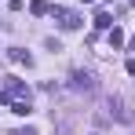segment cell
Segmentation results:
<instances>
[{"label":"cell","mask_w":135,"mask_h":135,"mask_svg":"<svg viewBox=\"0 0 135 135\" xmlns=\"http://www.w3.org/2000/svg\"><path fill=\"white\" fill-rule=\"evenodd\" d=\"M51 18L59 22V29H80V22H84L73 7H51Z\"/></svg>","instance_id":"cell-1"},{"label":"cell","mask_w":135,"mask_h":135,"mask_svg":"<svg viewBox=\"0 0 135 135\" xmlns=\"http://www.w3.org/2000/svg\"><path fill=\"white\" fill-rule=\"evenodd\" d=\"M73 88L77 91H95V77L84 73V69H77V73H73Z\"/></svg>","instance_id":"cell-2"},{"label":"cell","mask_w":135,"mask_h":135,"mask_svg":"<svg viewBox=\"0 0 135 135\" xmlns=\"http://www.w3.org/2000/svg\"><path fill=\"white\" fill-rule=\"evenodd\" d=\"M11 62H18V66H33V55H29V51H22V47H15V51H11Z\"/></svg>","instance_id":"cell-3"},{"label":"cell","mask_w":135,"mask_h":135,"mask_svg":"<svg viewBox=\"0 0 135 135\" xmlns=\"http://www.w3.org/2000/svg\"><path fill=\"white\" fill-rule=\"evenodd\" d=\"M29 11H33L37 18H44V15H51V4H47V0H33V4H29Z\"/></svg>","instance_id":"cell-4"},{"label":"cell","mask_w":135,"mask_h":135,"mask_svg":"<svg viewBox=\"0 0 135 135\" xmlns=\"http://www.w3.org/2000/svg\"><path fill=\"white\" fill-rule=\"evenodd\" d=\"M95 29H113V15L110 11H99L95 15Z\"/></svg>","instance_id":"cell-5"},{"label":"cell","mask_w":135,"mask_h":135,"mask_svg":"<svg viewBox=\"0 0 135 135\" xmlns=\"http://www.w3.org/2000/svg\"><path fill=\"white\" fill-rule=\"evenodd\" d=\"M106 37H110V47H113V51H117V47H124V33H120L117 26H113V29H106Z\"/></svg>","instance_id":"cell-6"},{"label":"cell","mask_w":135,"mask_h":135,"mask_svg":"<svg viewBox=\"0 0 135 135\" xmlns=\"http://www.w3.org/2000/svg\"><path fill=\"white\" fill-rule=\"evenodd\" d=\"M11 113H18V117H29V99H26V102H11Z\"/></svg>","instance_id":"cell-7"},{"label":"cell","mask_w":135,"mask_h":135,"mask_svg":"<svg viewBox=\"0 0 135 135\" xmlns=\"http://www.w3.org/2000/svg\"><path fill=\"white\" fill-rule=\"evenodd\" d=\"M11 135H37V128H29V124H26V128H18V132H11Z\"/></svg>","instance_id":"cell-8"},{"label":"cell","mask_w":135,"mask_h":135,"mask_svg":"<svg viewBox=\"0 0 135 135\" xmlns=\"http://www.w3.org/2000/svg\"><path fill=\"white\" fill-rule=\"evenodd\" d=\"M124 69H128V73H132V77H135V55H132V59H128V66H124Z\"/></svg>","instance_id":"cell-9"},{"label":"cell","mask_w":135,"mask_h":135,"mask_svg":"<svg viewBox=\"0 0 135 135\" xmlns=\"http://www.w3.org/2000/svg\"><path fill=\"white\" fill-rule=\"evenodd\" d=\"M84 4H91V0H84Z\"/></svg>","instance_id":"cell-10"},{"label":"cell","mask_w":135,"mask_h":135,"mask_svg":"<svg viewBox=\"0 0 135 135\" xmlns=\"http://www.w3.org/2000/svg\"><path fill=\"white\" fill-rule=\"evenodd\" d=\"M0 51H4V47H0Z\"/></svg>","instance_id":"cell-11"},{"label":"cell","mask_w":135,"mask_h":135,"mask_svg":"<svg viewBox=\"0 0 135 135\" xmlns=\"http://www.w3.org/2000/svg\"><path fill=\"white\" fill-rule=\"evenodd\" d=\"M132 4H135V0H132Z\"/></svg>","instance_id":"cell-12"}]
</instances>
